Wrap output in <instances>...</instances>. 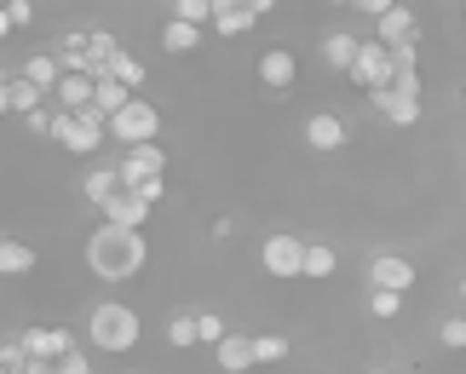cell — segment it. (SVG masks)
Wrapping results in <instances>:
<instances>
[{
    "label": "cell",
    "mask_w": 466,
    "mask_h": 374,
    "mask_svg": "<svg viewBox=\"0 0 466 374\" xmlns=\"http://www.w3.org/2000/svg\"><path fill=\"white\" fill-rule=\"evenodd\" d=\"M150 248H145V230H121V225H104L86 237V271H93L98 282H133L138 271H145Z\"/></svg>",
    "instance_id": "1"
},
{
    "label": "cell",
    "mask_w": 466,
    "mask_h": 374,
    "mask_svg": "<svg viewBox=\"0 0 466 374\" xmlns=\"http://www.w3.org/2000/svg\"><path fill=\"white\" fill-rule=\"evenodd\" d=\"M138 334H145V323H138L133 306H121V299H98L93 317H86V340H93L98 351H110V358H121V351L138 346Z\"/></svg>",
    "instance_id": "2"
},
{
    "label": "cell",
    "mask_w": 466,
    "mask_h": 374,
    "mask_svg": "<svg viewBox=\"0 0 466 374\" xmlns=\"http://www.w3.org/2000/svg\"><path fill=\"white\" fill-rule=\"evenodd\" d=\"M52 138H58L69 156H98L104 138H110V121L98 116V104L93 110H52Z\"/></svg>",
    "instance_id": "3"
},
{
    "label": "cell",
    "mask_w": 466,
    "mask_h": 374,
    "mask_svg": "<svg viewBox=\"0 0 466 374\" xmlns=\"http://www.w3.org/2000/svg\"><path fill=\"white\" fill-rule=\"evenodd\" d=\"M156 133H161V110L138 93L127 110H121L116 121H110V145H121V150H138V145H156Z\"/></svg>",
    "instance_id": "4"
},
{
    "label": "cell",
    "mask_w": 466,
    "mask_h": 374,
    "mask_svg": "<svg viewBox=\"0 0 466 374\" xmlns=\"http://www.w3.org/2000/svg\"><path fill=\"white\" fill-rule=\"evenodd\" d=\"M259 265H265V277H277V282L306 277V237H289V230L265 237L259 242Z\"/></svg>",
    "instance_id": "5"
},
{
    "label": "cell",
    "mask_w": 466,
    "mask_h": 374,
    "mask_svg": "<svg viewBox=\"0 0 466 374\" xmlns=\"http://www.w3.org/2000/svg\"><path fill=\"white\" fill-rule=\"evenodd\" d=\"M391 76H398V64H391V46L380 41H363V52H357L351 64V86H363V93H380V86H391Z\"/></svg>",
    "instance_id": "6"
},
{
    "label": "cell",
    "mask_w": 466,
    "mask_h": 374,
    "mask_svg": "<svg viewBox=\"0 0 466 374\" xmlns=\"http://www.w3.org/2000/svg\"><path fill=\"white\" fill-rule=\"evenodd\" d=\"M150 213H156L150 196H138V190H116L110 202L98 207V219H104V225H121V230H145V225H150Z\"/></svg>",
    "instance_id": "7"
},
{
    "label": "cell",
    "mask_w": 466,
    "mask_h": 374,
    "mask_svg": "<svg viewBox=\"0 0 466 374\" xmlns=\"http://www.w3.org/2000/svg\"><path fill=\"white\" fill-rule=\"evenodd\" d=\"M415 282H420L415 259H403V254H374V259H369V288H391V294H409Z\"/></svg>",
    "instance_id": "8"
},
{
    "label": "cell",
    "mask_w": 466,
    "mask_h": 374,
    "mask_svg": "<svg viewBox=\"0 0 466 374\" xmlns=\"http://www.w3.org/2000/svg\"><path fill=\"white\" fill-rule=\"evenodd\" d=\"M145 179H167V150L161 145H138V150L121 156V185L138 190Z\"/></svg>",
    "instance_id": "9"
},
{
    "label": "cell",
    "mask_w": 466,
    "mask_h": 374,
    "mask_svg": "<svg viewBox=\"0 0 466 374\" xmlns=\"http://www.w3.org/2000/svg\"><path fill=\"white\" fill-rule=\"evenodd\" d=\"M374 41L380 46H403V41H420V17L409 12V0H398L386 17H374Z\"/></svg>",
    "instance_id": "10"
},
{
    "label": "cell",
    "mask_w": 466,
    "mask_h": 374,
    "mask_svg": "<svg viewBox=\"0 0 466 374\" xmlns=\"http://www.w3.org/2000/svg\"><path fill=\"white\" fill-rule=\"evenodd\" d=\"M299 76V58L289 46H271V52H259V86H271V93H289Z\"/></svg>",
    "instance_id": "11"
},
{
    "label": "cell",
    "mask_w": 466,
    "mask_h": 374,
    "mask_svg": "<svg viewBox=\"0 0 466 374\" xmlns=\"http://www.w3.org/2000/svg\"><path fill=\"white\" fill-rule=\"evenodd\" d=\"M17 340H24V351H29V358H41V363H58V358H69V351H76L69 329H24Z\"/></svg>",
    "instance_id": "12"
},
{
    "label": "cell",
    "mask_w": 466,
    "mask_h": 374,
    "mask_svg": "<svg viewBox=\"0 0 466 374\" xmlns=\"http://www.w3.org/2000/svg\"><path fill=\"white\" fill-rule=\"evenodd\" d=\"M369 104L391 127H420V98H403V93H391V86H380V93H369Z\"/></svg>",
    "instance_id": "13"
},
{
    "label": "cell",
    "mask_w": 466,
    "mask_h": 374,
    "mask_svg": "<svg viewBox=\"0 0 466 374\" xmlns=\"http://www.w3.org/2000/svg\"><path fill=\"white\" fill-rule=\"evenodd\" d=\"M357 52H363V41H357V35H346V29H329V35H322V64H329L334 76H351Z\"/></svg>",
    "instance_id": "14"
},
{
    "label": "cell",
    "mask_w": 466,
    "mask_h": 374,
    "mask_svg": "<svg viewBox=\"0 0 466 374\" xmlns=\"http://www.w3.org/2000/svg\"><path fill=\"white\" fill-rule=\"evenodd\" d=\"M213 358H219L225 374H248V369H254V334H237V329H230L225 340L213 346Z\"/></svg>",
    "instance_id": "15"
},
{
    "label": "cell",
    "mask_w": 466,
    "mask_h": 374,
    "mask_svg": "<svg viewBox=\"0 0 466 374\" xmlns=\"http://www.w3.org/2000/svg\"><path fill=\"white\" fill-rule=\"evenodd\" d=\"M306 145L311 150H346V121H339L334 110H317L306 121Z\"/></svg>",
    "instance_id": "16"
},
{
    "label": "cell",
    "mask_w": 466,
    "mask_h": 374,
    "mask_svg": "<svg viewBox=\"0 0 466 374\" xmlns=\"http://www.w3.org/2000/svg\"><path fill=\"white\" fill-rule=\"evenodd\" d=\"M116 190H127V185H121V162H98V167H93V173L81 179V196H86L93 207H104V202H110Z\"/></svg>",
    "instance_id": "17"
},
{
    "label": "cell",
    "mask_w": 466,
    "mask_h": 374,
    "mask_svg": "<svg viewBox=\"0 0 466 374\" xmlns=\"http://www.w3.org/2000/svg\"><path fill=\"white\" fill-rule=\"evenodd\" d=\"M93 98H98V81L93 76H64L58 93H52L58 110H93Z\"/></svg>",
    "instance_id": "18"
},
{
    "label": "cell",
    "mask_w": 466,
    "mask_h": 374,
    "mask_svg": "<svg viewBox=\"0 0 466 374\" xmlns=\"http://www.w3.org/2000/svg\"><path fill=\"white\" fill-rule=\"evenodd\" d=\"M196 46H202V29H196V24H185V17H167V24H161V52L190 58Z\"/></svg>",
    "instance_id": "19"
},
{
    "label": "cell",
    "mask_w": 466,
    "mask_h": 374,
    "mask_svg": "<svg viewBox=\"0 0 466 374\" xmlns=\"http://www.w3.org/2000/svg\"><path fill=\"white\" fill-rule=\"evenodd\" d=\"M17 76L35 81V86H41V93L52 98V93H58V81H64V64L52 58V52H35V58H24V69H17Z\"/></svg>",
    "instance_id": "20"
},
{
    "label": "cell",
    "mask_w": 466,
    "mask_h": 374,
    "mask_svg": "<svg viewBox=\"0 0 466 374\" xmlns=\"http://www.w3.org/2000/svg\"><path fill=\"white\" fill-rule=\"evenodd\" d=\"M35 265H41V254H35L29 242H17V237H0V277H29Z\"/></svg>",
    "instance_id": "21"
},
{
    "label": "cell",
    "mask_w": 466,
    "mask_h": 374,
    "mask_svg": "<svg viewBox=\"0 0 466 374\" xmlns=\"http://www.w3.org/2000/svg\"><path fill=\"white\" fill-rule=\"evenodd\" d=\"M133 98H138V93H127L121 81H110V76H104V81H98V98H93V104H98V116H104V121H116V116L127 110Z\"/></svg>",
    "instance_id": "22"
},
{
    "label": "cell",
    "mask_w": 466,
    "mask_h": 374,
    "mask_svg": "<svg viewBox=\"0 0 466 374\" xmlns=\"http://www.w3.org/2000/svg\"><path fill=\"white\" fill-rule=\"evenodd\" d=\"M339 271V254H334V248L329 242H306V277L311 282H329Z\"/></svg>",
    "instance_id": "23"
},
{
    "label": "cell",
    "mask_w": 466,
    "mask_h": 374,
    "mask_svg": "<svg viewBox=\"0 0 466 374\" xmlns=\"http://www.w3.org/2000/svg\"><path fill=\"white\" fill-rule=\"evenodd\" d=\"M6 93H12V116H35L41 104H52V98L41 93V86H35V81H24V76H12V86H6Z\"/></svg>",
    "instance_id": "24"
},
{
    "label": "cell",
    "mask_w": 466,
    "mask_h": 374,
    "mask_svg": "<svg viewBox=\"0 0 466 374\" xmlns=\"http://www.w3.org/2000/svg\"><path fill=\"white\" fill-rule=\"evenodd\" d=\"M110 81H121L127 93H145V58H133V52L110 58Z\"/></svg>",
    "instance_id": "25"
},
{
    "label": "cell",
    "mask_w": 466,
    "mask_h": 374,
    "mask_svg": "<svg viewBox=\"0 0 466 374\" xmlns=\"http://www.w3.org/2000/svg\"><path fill=\"white\" fill-rule=\"evenodd\" d=\"M86 58H93L104 76H110V58H121V41H116L110 29H93V35H86Z\"/></svg>",
    "instance_id": "26"
},
{
    "label": "cell",
    "mask_w": 466,
    "mask_h": 374,
    "mask_svg": "<svg viewBox=\"0 0 466 374\" xmlns=\"http://www.w3.org/2000/svg\"><path fill=\"white\" fill-rule=\"evenodd\" d=\"M254 24H259V17H254V6L242 0V6H230V12H219V17H213V35H248Z\"/></svg>",
    "instance_id": "27"
},
{
    "label": "cell",
    "mask_w": 466,
    "mask_h": 374,
    "mask_svg": "<svg viewBox=\"0 0 466 374\" xmlns=\"http://www.w3.org/2000/svg\"><path fill=\"white\" fill-rule=\"evenodd\" d=\"M398 311H403V294H391V288H369V317H374V323H391Z\"/></svg>",
    "instance_id": "28"
},
{
    "label": "cell",
    "mask_w": 466,
    "mask_h": 374,
    "mask_svg": "<svg viewBox=\"0 0 466 374\" xmlns=\"http://www.w3.org/2000/svg\"><path fill=\"white\" fill-rule=\"evenodd\" d=\"M225 334H230V329H225L219 311H196V346H219Z\"/></svg>",
    "instance_id": "29"
},
{
    "label": "cell",
    "mask_w": 466,
    "mask_h": 374,
    "mask_svg": "<svg viewBox=\"0 0 466 374\" xmlns=\"http://www.w3.org/2000/svg\"><path fill=\"white\" fill-rule=\"evenodd\" d=\"M173 17H185L196 29H213V0H173Z\"/></svg>",
    "instance_id": "30"
},
{
    "label": "cell",
    "mask_w": 466,
    "mask_h": 374,
    "mask_svg": "<svg viewBox=\"0 0 466 374\" xmlns=\"http://www.w3.org/2000/svg\"><path fill=\"white\" fill-rule=\"evenodd\" d=\"M167 346H173V351H190V346H196V317H190V311H178L173 323H167Z\"/></svg>",
    "instance_id": "31"
},
{
    "label": "cell",
    "mask_w": 466,
    "mask_h": 374,
    "mask_svg": "<svg viewBox=\"0 0 466 374\" xmlns=\"http://www.w3.org/2000/svg\"><path fill=\"white\" fill-rule=\"evenodd\" d=\"M282 358H289L282 334H254V363H282Z\"/></svg>",
    "instance_id": "32"
},
{
    "label": "cell",
    "mask_w": 466,
    "mask_h": 374,
    "mask_svg": "<svg viewBox=\"0 0 466 374\" xmlns=\"http://www.w3.org/2000/svg\"><path fill=\"white\" fill-rule=\"evenodd\" d=\"M438 340H443V351H466V317H450L438 329Z\"/></svg>",
    "instance_id": "33"
},
{
    "label": "cell",
    "mask_w": 466,
    "mask_h": 374,
    "mask_svg": "<svg viewBox=\"0 0 466 374\" xmlns=\"http://www.w3.org/2000/svg\"><path fill=\"white\" fill-rule=\"evenodd\" d=\"M52 374H93V358H86V351L76 346L69 358H58V363H52Z\"/></svg>",
    "instance_id": "34"
},
{
    "label": "cell",
    "mask_w": 466,
    "mask_h": 374,
    "mask_svg": "<svg viewBox=\"0 0 466 374\" xmlns=\"http://www.w3.org/2000/svg\"><path fill=\"white\" fill-rule=\"evenodd\" d=\"M24 363H29V351H24L17 334H12V340H0V369H24Z\"/></svg>",
    "instance_id": "35"
},
{
    "label": "cell",
    "mask_w": 466,
    "mask_h": 374,
    "mask_svg": "<svg viewBox=\"0 0 466 374\" xmlns=\"http://www.w3.org/2000/svg\"><path fill=\"white\" fill-rule=\"evenodd\" d=\"M391 93H403V98H420V69H398V76H391Z\"/></svg>",
    "instance_id": "36"
},
{
    "label": "cell",
    "mask_w": 466,
    "mask_h": 374,
    "mask_svg": "<svg viewBox=\"0 0 466 374\" xmlns=\"http://www.w3.org/2000/svg\"><path fill=\"white\" fill-rule=\"evenodd\" d=\"M6 12H12V24H17V29H29V24H35V0H6Z\"/></svg>",
    "instance_id": "37"
},
{
    "label": "cell",
    "mask_w": 466,
    "mask_h": 374,
    "mask_svg": "<svg viewBox=\"0 0 466 374\" xmlns=\"http://www.w3.org/2000/svg\"><path fill=\"white\" fill-rule=\"evenodd\" d=\"M398 0H351V12H363V17H386Z\"/></svg>",
    "instance_id": "38"
},
{
    "label": "cell",
    "mask_w": 466,
    "mask_h": 374,
    "mask_svg": "<svg viewBox=\"0 0 466 374\" xmlns=\"http://www.w3.org/2000/svg\"><path fill=\"white\" fill-rule=\"evenodd\" d=\"M29 121V133H52V110H35V116H24Z\"/></svg>",
    "instance_id": "39"
},
{
    "label": "cell",
    "mask_w": 466,
    "mask_h": 374,
    "mask_svg": "<svg viewBox=\"0 0 466 374\" xmlns=\"http://www.w3.org/2000/svg\"><path fill=\"white\" fill-rule=\"evenodd\" d=\"M138 196H150V202H161V196H167V179H145V185H138Z\"/></svg>",
    "instance_id": "40"
},
{
    "label": "cell",
    "mask_w": 466,
    "mask_h": 374,
    "mask_svg": "<svg viewBox=\"0 0 466 374\" xmlns=\"http://www.w3.org/2000/svg\"><path fill=\"white\" fill-rule=\"evenodd\" d=\"M12 29H17V24H12V12H6V6H0V41H6V35H12Z\"/></svg>",
    "instance_id": "41"
},
{
    "label": "cell",
    "mask_w": 466,
    "mask_h": 374,
    "mask_svg": "<svg viewBox=\"0 0 466 374\" xmlns=\"http://www.w3.org/2000/svg\"><path fill=\"white\" fill-rule=\"evenodd\" d=\"M248 6H254V17H265V12H271V6H277V0H248Z\"/></svg>",
    "instance_id": "42"
},
{
    "label": "cell",
    "mask_w": 466,
    "mask_h": 374,
    "mask_svg": "<svg viewBox=\"0 0 466 374\" xmlns=\"http://www.w3.org/2000/svg\"><path fill=\"white\" fill-rule=\"evenodd\" d=\"M0 116H12V93H6V86H0Z\"/></svg>",
    "instance_id": "43"
},
{
    "label": "cell",
    "mask_w": 466,
    "mask_h": 374,
    "mask_svg": "<svg viewBox=\"0 0 466 374\" xmlns=\"http://www.w3.org/2000/svg\"><path fill=\"white\" fill-rule=\"evenodd\" d=\"M0 86H12V69L6 64H0Z\"/></svg>",
    "instance_id": "44"
},
{
    "label": "cell",
    "mask_w": 466,
    "mask_h": 374,
    "mask_svg": "<svg viewBox=\"0 0 466 374\" xmlns=\"http://www.w3.org/2000/svg\"><path fill=\"white\" fill-rule=\"evenodd\" d=\"M455 294H461V306H466V277H461V282H455Z\"/></svg>",
    "instance_id": "45"
},
{
    "label": "cell",
    "mask_w": 466,
    "mask_h": 374,
    "mask_svg": "<svg viewBox=\"0 0 466 374\" xmlns=\"http://www.w3.org/2000/svg\"><path fill=\"white\" fill-rule=\"evenodd\" d=\"M145 6H173V0H145Z\"/></svg>",
    "instance_id": "46"
},
{
    "label": "cell",
    "mask_w": 466,
    "mask_h": 374,
    "mask_svg": "<svg viewBox=\"0 0 466 374\" xmlns=\"http://www.w3.org/2000/svg\"><path fill=\"white\" fill-rule=\"evenodd\" d=\"M329 6H346V12H351V0H329Z\"/></svg>",
    "instance_id": "47"
},
{
    "label": "cell",
    "mask_w": 466,
    "mask_h": 374,
    "mask_svg": "<svg viewBox=\"0 0 466 374\" xmlns=\"http://www.w3.org/2000/svg\"><path fill=\"white\" fill-rule=\"evenodd\" d=\"M0 374H24V369H0Z\"/></svg>",
    "instance_id": "48"
},
{
    "label": "cell",
    "mask_w": 466,
    "mask_h": 374,
    "mask_svg": "<svg viewBox=\"0 0 466 374\" xmlns=\"http://www.w3.org/2000/svg\"><path fill=\"white\" fill-rule=\"evenodd\" d=\"M380 374H398V369H380Z\"/></svg>",
    "instance_id": "49"
},
{
    "label": "cell",
    "mask_w": 466,
    "mask_h": 374,
    "mask_svg": "<svg viewBox=\"0 0 466 374\" xmlns=\"http://www.w3.org/2000/svg\"><path fill=\"white\" fill-rule=\"evenodd\" d=\"M461 104H466V93H461Z\"/></svg>",
    "instance_id": "50"
},
{
    "label": "cell",
    "mask_w": 466,
    "mask_h": 374,
    "mask_svg": "<svg viewBox=\"0 0 466 374\" xmlns=\"http://www.w3.org/2000/svg\"><path fill=\"white\" fill-rule=\"evenodd\" d=\"M0 6H6V0H0Z\"/></svg>",
    "instance_id": "51"
}]
</instances>
